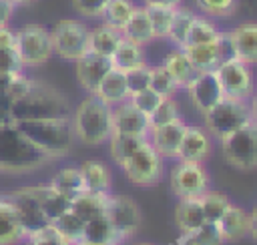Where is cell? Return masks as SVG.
Here are the masks:
<instances>
[{
  "instance_id": "1",
  "label": "cell",
  "mask_w": 257,
  "mask_h": 245,
  "mask_svg": "<svg viewBox=\"0 0 257 245\" xmlns=\"http://www.w3.org/2000/svg\"><path fill=\"white\" fill-rule=\"evenodd\" d=\"M18 131L40 149L50 161L66 157L74 145V131L70 116H52V118H32V120H16Z\"/></svg>"
},
{
  "instance_id": "2",
  "label": "cell",
  "mask_w": 257,
  "mask_h": 245,
  "mask_svg": "<svg viewBox=\"0 0 257 245\" xmlns=\"http://www.w3.org/2000/svg\"><path fill=\"white\" fill-rule=\"evenodd\" d=\"M12 122L16 120H32V118H52V116H70V102L68 98L54 86L32 80L30 88L16 98L10 106Z\"/></svg>"
},
{
  "instance_id": "3",
  "label": "cell",
  "mask_w": 257,
  "mask_h": 245,
  "mask_svg": "<svg viewBox=\"0 0 257 245\" xmlns=\"http://www.w3.org/2000/svg\"><path fill=\"white\" fill-rule=\"evenodd\" d=\"M70 122L76 141L88 147H98L112 135V106L88 92L70 114Z\"/></svg>"
},
{
  "instance_id": "4",
  "label": "cell",
  "mask_w": 257,
  "mask_h": 245,
  "mask_svg": "<svg viewBox=\"0 0 257 245\" xmlns=\"http://www.w3.org/2000/svg\"><path fill=\"white\" fill-rule=\"evenodd\" d=\"M50 159L36 149L14 122L0 129V171L6 173H28L46 165Z\"/></svg>"
},
{
  "instance_id": "5",
  "label": "cell",
  "mask_w": 257,
  "mask_h": 245,
  "mask_svg": "<svg viewBox=\"0 0 257 245\" xmlns=\"http://www.w3.org/2000/svg\"><path fill=\"white\" fill-rule=\"evenodd\" d=\"M52 52L64 60H78L88 52L90 28L76 18H62L50 28Z\"/></svg>"
},
{
  "instance_id": "6",
  "label": "cell",
  "mask_w": 257,
  "mask_h": 245,
  "mask_svg": "<svg viewBox=\"0 0 257 245\" xmlns=\"http://www.w3.org/2000/svg\"><path fill=\"white\" fill-rule=\"evenodd\" d=\"M219 141L223 157L231 167L239 171L257 169V125L253 120L221 137Z\"/></svg>"
},
{
  "instance_id": "7",
  "label": "cell",
  "mask_w": 257,
  "mask_h": 245,
  "mask_svg": "<svg viewBox=\"0 0 257 245\" xmlns=\"http://www.w3.org/2000/svg\"><path fill=\"white\" fill-rule=\"evenodd\" d=\"M203 118H205L207 131L213 137L221 139V137L245 127L247 122H251L249 102L223 96L215 106H211L207 112H203Z\"/></svg>"
},
{
  "instance_id": "8",
  "label": "cell",
  "mask_w": 257,
  "mask_h": 245,
  "mask_svg": "<svg viewBox=\"0 0 257 245\" xmlns=\"http://www.w3.org/2000/svg\"><path fill=\"white\" fill-rule=\"evenodd\" d=\"M16 36V50L20 54V60L26 66H40L48 62L52 52V40L50 30H46L40 24H24L14 32Z\"/></svg>"
},
{
  "instance_id": "9",
  "label": "cell",
  "mask_w": 257,
  "mask_h": 245,
  "mask_svg": "<svg viewBox=\"0 0 257 245\" xmlns=\"http://www.w3.org/2000/svg\"><path fill=\"white\" fill-rule=\"evenodd\" d=\"M215 74L219 78L223 96L227 98H237V100H249L251 94L255 92V80L249 64L241 62L239 58H227L223 60L217 68Z\"/></svg>"
},
{
  "instance_id": "10",
  "label": "cell",
  "mask_w": 257,
  "mask_h": 245,
  "mask_svg": "<svg viewBox=\"0 0 257 245\" xmlns=\"http://www.w3.org/2000/svg\"><path fill=\"white\" fill-rule=\"evenodd\" d=\"M169 185L177 199L201 197L209 189V173L199 161H177L171 169Z\"/></svg>"
},
{
  "instance_id": "11",
  "label": "cell",
  "mask_w": 257,
  "mask_h": 245,
  "mask_svg": "<svg viewBox=\"0 0 257 245\" xmlns=\"http://www.w3.org/2000/svg\"><path fill=\"white\" fill-rule=\"evenodd\" d=\"M104 215L112 223L120 243L131 239L141 229V223H143L141 207L137 205L135 199H131L126 195H112V193H108L106 205H104Z\"/></svg>"
},
{
  "instance_id": "12",
  "label": "cell",
  "mask_w": 257,
  "mask_h": 245,
  "mask_svg": "<svg viewBox=\"0 0 257 245\" xmlns=\"http://www.w3.org/2000/svg\"><path fill=\"white\" fill-rule=\"evenodd\" d=\"M120 169L126 179L139 187H153L159 183L163 175V157L155 151V147L147 141L131 159H126Z\"/></svg>"
},
{
  "instance_id": "13",
  "label": "cell",
  "mask_w": 257,
  "mask_h": 245,
  "mask_svg": "<svg viewBox=\"0 0 257 245\" xmlns=\"http://www.w3.org/2000/svg\"><path fill=\"white\" fill-rule=\"evenodd\" d=\"M183 52L187 54V58L191 60V64L197 72L215 70L223 60L233 58V46H231L229 32H223V30L217 36V40L205 42V44L183 46Z\"/></svg>"
},
{
  "instance_id": "14",
  "label": "cell",
  "mask_w": 257,
  "mask_h": 245,
  "mask_svg": "<svg viewBox=\"0 0 257 245\" xmlns=\"http://www.w3.org/2000/svg\"><path fill=\"white\" fill-rule=\"evenodd\" d=\"M185 88H187L189 98L193 100V104L199 112H207L211 106H215L223 98V90H221V84H219L215 70L197 72L195 78Z\"/></svg>"
},
{
  "instance_id": "15",
  "label": "cell",
  "mask_w": 257,
  "mask_h": 245,
  "mask_svg": "<svg viewBox=\"0 0 257 245\" xmlns=\"http://www.w3.org/2000/svg\"><path fill=\"white\" fill-rule=\"evenodd\" d=\"M187 122L179 116L167 125L161 127H153L149 131V143L155 147V151L163 157V159H177L181 141H183V133H185Z\"/></svg>"
},
{
  "instance_id": "16",
  "label": "cell",
  "mask_w": 257,
  "mask_h": 245,
  "mask_svg": "<svg viewBox=\"0 0 257 245\" xmlns=\"http://www.w3.org/2000/svg\"><path fill=\"white\" fill-rule=\"evenodd\" d=\"M149 116L135 108L128 100L118 102L112 106V133H124V135H137L149 139Z\"/></svg>"
},
{
  "instance_id": "17",
  "label": "cell",
  "mask_w": 257,
  "mask_h": 245,
  "mask_svg": "<svg viewBox=\"0 0 257 245\" xmlns=\"http://www.w3.org/2000/svg\"><path fill=\"white\" fill-rule=\"evenodd\" d=\"M76 62V78L78 84L86 90V92H94L98 82L104 78V74L112 68V62L108 56H100L96 52H86L84 56H80Z\"/></svg>"
},
{
  "instance_id": "18",
  "label": "cell",
  "mask_w": 257,
  "mask_h": 245,
  "mask_svg": "<svg viewBox=\"0 0 257 245\" xmlns=\"http://www.w3.org/2000/svg\"><path fill=\"white\" fill-rule=\"evenodd\" d=\"M233 56L245 64H257V22H241L229 30Z\"/></svg>"
},
{
  "instance_id": "19",
  "label": "cell",
  "mask_w": 257,
  "mask_h": 245,
  "mask_svg": "<svg viewBox=\"0 0 257 245\" xmlns=\"http://www.w3.org/2000/svg\"><path fill=\"white\" fill-rule=\"evenodd\" d=\"M225 243L241 241L249 235V211H245L241 205L229 203L221 219L215 223Z\"/></svg>"
},
{
  "instance_id": "20",
  "label": "cell",
  "mask_w": 257,
  "mask_h": 245,
  "mask_svg": "<svg viewBox=\"0 0 257 245\" xmlns=\"http://www.w3.org/2000/svg\"><path fill=\"white\" fill-rule=\"evenodd\" d=\"M211 155V139L209 133L201 127L187 125L183 133V141L177 153L179 161H199L203 163Z\"/></svg>"
},
{
  "instance_id": "21",
  "label": "cell",
  "mask_w": 257,
  "mask_h": 245,
  "mask_svg": "<svg viewBox=\"0 0 257 245\" xmlns=\"http://www.w3.org/2000/svg\"><path fill=\"white\" fill-rule=\"evenodd\" d=\"M26 235L28 233L12 199L0 197V245H18L26 239Z\"/></svg>"
},
{
  "instance_id": "22",
  "label": "cell",
  "mask_w": 257,
  "mask_h": 245,
  "mask_svg": "<svg viewBox=\"0 0 257 245\" xmlns=\"http://www.w3.org/2000/svg\"><path fill=\"white\" fill-rule=\"evenodd\" d=\"M8 197H10L12 203L16 205V211H18V215H20V221H22L26 233H32V231H36V229H40V227H44V225L50 223V221L44 217V213H42L40 205L36 203V199L26 191V187L16 189V191H14L12 195H8Z\"/></svg>"
},
{
  "instance_id": "23",
  "label": "cell",
  "mask_w": 257,
  "mask_h": 245,
  "mask_svg": "<svg viewBox=\"0 0 257 245\" xmlns=\"http://www.w3.org/2000/svg\"><path fill=\"white\" fill-rule=\"evenodd\" d=\"M92 94H96L100 100H104L110 106L128 100L131 90H128V84H126V74L118 68H110L104 74V78L98 82V86Z\"/></svg>"
},
{
  "instance_id": "24",
  "label": "cell",
  "mask_w": 257,
  "mask_h": 245,
  "mask_svg": "<svg viewBox=\"0 0 257 245\" xmlns=\"http://www.w3.org/2000/svg\"><path fill=\"white\" fill-rule=\"evenodd\" d=\"M80 175H82V183H84V191L88 193H96V195H108L112 189V179H110V171L102 161L96 159H88L84 161L80 167Z\"/></svg>"
},
{
  "instance_id": "25",
  "label": "cell",
  "mask_w": 257,
  "mask_h": 245,
  "mask_svg": "<svg viewBox=\"0 0 257 245\" xmlns=\"http://www.w3.org/2000/svg\"><path fill=\"white\" fill-rule=\"evenodd\" d=\"M26 191L36 199V203L40 205L44 217L52 223L56 217H60L64 211L70 209V201L66 197H62L60 193H56L50 185H34V187H26Z\"/></svg>"
},
{
  "instance_id": "26",
  "label": "cell",
  "mask_w": 257,
  "mask_h": 245,
  "mask_svg": "<svg viewBox=\"0 0 257 245\" xmlns=\"http://www.w3.org/2000/svg\"><path fill=\"white\" fill-rule=\"evenodd\" d=\"M78 243H92V245H120L116 231L112 227V223L108 221V217L96 215L88 221H84V229H82V237Z\"/></svg>"
},
{
  "instance_id": "27",
  "label": "cell",
  "mask_w": 257,
  "mask_h": 245,
  "mask_svg": "<svg viewBox=\"0 0 257 245\" xmlns=\"http://www.w3.org/2000/svg\"><path fill=\"white\" fill-rule=\"evenodd\" d=\"M110 62H112V68H118L122 72H128V70H133L137 66L147 64L143 46L133 42V40H128V38H124V36L118 40L114 52L110 54Z\"/></svg>"
},
{
  "instance_id": "28",
  "label": "cell",
  "mask_w": 257,
  "mask_h": 245,
  "mask_svg": "<svg viewBox=\"0 0 257 245\" xmlns=\"http://www.w3.org/2000/svg\"><path fill=\"white\" fill-rule=\"evenodd\" d=\"M161 66L169 72V76L175 80V84H177L179 88H185V86L195 78V74H197V70L193 68V64H191V60L187 58V54L183 52V48L171 50V52L163 58Z\"/></svg>"
},
{
  "instance_id": "29",
  "label": "cell",
  "mask_w": 257,
  "mask_h": 245,
  "mask_svg": "<svg viewBox=\"0 0 257 245\" xmlns=\"http://www.w3.org/2000/svg\"><path fill=\"white\" fill-rule=\"evenodd\" d=\"M56 193H60L62 197H66L70 203L84 193V183H82V175L78 167H64L60 171L54 173V177L48 183Z\"/></svg>"
},
{
  "instance_id": "30",
  "label": "cell",
  "mask_w": 257,
  "mask_h": 245,
  "mask_svg": "<svg viewBox=\"0 0 257 245\" xmlns=\"http://www.w3.org/2000/svg\"><path fill=\"white\" fill-rule=\"evenodd\" d=\"M120 34L141 46L149 44L155 36H153V28H151V20L149 14L145 10V6H135L131 18L126 20V24L120 28Z\"/></svg>"
},
{
  "instance_id": "31",
  "label": "cell",
  "mask_w": 257,
  "mask_h": 245,
  "mask_svg": "<svg viewBox=\"0 0 257 245\" xmlns=\"http://www.w3.org/2000/svg\"><path fill=\"white\" fill-rule=\"evenodd\" d=\"M175 223H177V227H179L181 233H189V231H193V229H197V227H201L205 223L199 197L179 199L177 201V207H175Z\"/></svg>"
},
{
  "instance_id": "32",
  "label": "cell",
  "mask_w": 257,
  "mask_h": 245,
  "mask_svg": "<svg viewBox=\"0 0 257 245\" xmlns=\"http://www.w3.org/2000/svg\"><path fill=\"white\" fill-rule=\"evenodd\" d=\"M0 72L4 74L24 72V64L16 50V36L6 26L0 28Z\"/></svg>"
},
{
  "instance_id": "33",
  "label": "cell",
  "mask_w": 257,
  "mask_h": 245,
  "mask_svg": "<svg viewBox=\"0 0 257 245\" xmlns=\"http://www.w3.org/2000/svg\"><path fill=\"white\" fill-rule=\"evenodd\" d=\"M149 139L147 137H137V135H124V133H112L108 143V153L112 161L120 167L126 159H131Z\"/></svg>"
},
{
  "instance_id": "34",
  "label": "cell",
  "mask_w": 257,
  "mask_h": 245,
  "mask_svg": "<svg viewBox=\"0 0 257 245\" xmlns=\"http://www.w3.org/2000/svg\"><path fill=\"white\" fill-rule=\"evenodd\" d=\"M122 38L120 30L110 26V24H100L96 28H90V40H88V50L90 52H96L100 56H108L114 52L118 40Z\"/></svg>"
},
{
  "instance_id": "35",
  "label": "cell",
  "mask_w": 257,
  "mask_h": 245,
  "mask_svg": "<svg viewBox=\"0 0 257 245\" xmlns=\"http://www.w3.org/2000/svg\"><path fill=\"white\" fill-rule=\"evenodd\" d=\"M221 34V30L217 28V24L211 20V18H205V16H195L189 30H187V36H185V42L183 46H193V44H205V42H213L217 40V36ZM181 46V48H183Z\"/></svg>"
},
{
  "instance_id": "36",
  "label": "cell",
  "mask_w": 257,
  "mask_h": 245,
  "mask_svg": "<svg viewBox=\"0 0 257 245\" xmlns=\"http://www.w3.org/2000/svg\"><path fill=\"white\" fill-rule=\"evenodd\" d=\"M106 197H108V195H96V193L84 191L82 195H78V197L70 203V209H72L82 221H88V219H92V217L104 213Z\"/></svg>"
},
{
  "instance_id": "37",
  "label": "cell",
  "mask_w": 257,
  "mask_h": 245,
  "mask_svg": "<svg viewBox=\"0 0 257 245\" xmlns=\"http://www.w3.org/2000/svg\"><path fill=\"white\" fill-rule=\"evenodd\" d=\"M199 203H201V209H203L205 223H217V221L221 219V215L225 213V209H227V205H229L231 201H229V197H227L225 193L207 189V191L199 197Z\"/></svg>"
},
{
  "instance_id": "38",
  "label": "cell",
  "mask_w": 257,
  "mask_h": 245,
  "mask_svg": "<svg viewBox=\"0 0 257 245\" xmlns=\"http://www.w3.org/2000/svg\"><path fill=\"white\" fill-rule=\"evenodd\" d=\"M179 245H225V241L215 223H203L189 233H181Z\"/></svg>"
},
{
  "instance_id": "39",
  "label": "cell",
  "mask_w": 257,
  "mask_h": 245,
  "mask_svg": "<svg viewBox=\"0 0 257 245\" xmlns=\"http://www.w3.org/2000/svg\"><path fill=\"white\" fill-rule=\"evenodd\" d=\"M193 18H195V14H193L191 10L181 8V6L175 8L173 18H171V26H169V32H167V38H169L177 48L183 46L185 36H187V30H189Z\"/></svg>"
},
{
  "instance_id": "40",
  "label": "cell",
  "mask_w": 257,
  "mask_h": 245,
  "mask_svg": "<svg viewBox=\"0 0 257 245\" xmlns=\"http://www.w3.org/2000/svg\"><path fill=\"white\" fill-rule=\"evenodd\" d=\"M133 10H135L133 0H108L102 10V20H104V24H110L120 30L126 24V20L131 18Z\"/></svg>"
},
{
  "instance_id": "41",
  "label": "cell",
  "mask_w": 257,
  "mask_h": 245,
  "mask_svg": "<svg viewBox=\"0 0 257 245\" xmlns=\"http://www.w3.org/2000/svg\"><path fill=\"white\" fill-rule=\"evenodd\" d=\"M145 10L149 14L151 20V28H153V36L155 38H167L169 26H171V18L175 8L171 6H159V4H145Z\"/></svg>"
},
{
  "instance_id": "42",
  "label": "cell",
  "mask_w": 257,
  "mask_h": 245,
  "mask_svg": "<svg viewBox=\"0 0 257 245\" xmlns=\"http://www.w3.org/2000/svg\"><path fill=\"white\" fill-rule=\"evenodd\" d=\"M52 225L68 239V241H72L74 245L80 241V237H82V229H84V221L72 211V209H68V211H64L60 217H56L54 221H52Z\"/></svg>"
},
{
  "instance_id": "43",
  "label": "cell",
  "mask_w": 257,
  "mask_h": 245,
  "mask_svg": "<svg viewBox=\"0 0 257 245\" xmlns=\"http://www.w3.org/2000/svg\"><path fill=\"white\" fill-rule=\"evenodd\" d=\"M26 245H74L72 241H68L52 223L32 231L26 235Z\"/></svg>"
},
{
  "instance_id": "44",
  "label": "cell",
  "mask_w": 257,
  "mask_h": 245,
  "mask_svg": "<svg viewBox=\"0 0 257 245\" xmlns=\"http://www.w3.org/2000/svg\"><path fill=\"white\" fill-rule=\"evenodd\" d=\"M149 88L155 90L159 96H175V92L179 90V86L175 84V80L169 76V72L159 64V66H151V80H149Z\"/></svg>"
},
{
  "instance_id": "45",
  "label": "cell",
  "mask_w": 257,
  "mask_h": 245,
  "mask_svg": "<svg viewBox=\"0 0 257 245\" xmlns=\"http://www.w3.org/2000/svg\"><path fill=\"white\" fill-rule=\"evenodd\" d=\"M175 118H179V104H177V100L173 96H165V98H161L157 108L149 114V125L153 129V127L167 125V122H171Z\"/></svg>"
},
{
  "instance_id": "46",
  "label": "cell",
  "mask_w": 257,
  "mask_h": 245,
  "mask_svg": "<svg viewBox=\"0 0 257 245\" xmlns=\"http://www.w3.org/2000/svg\"><path fill=\"white\" fill-rule=\"evenodd\" d=\"M195 2L205 16H213V18H229L237 10V0H195Z\"/></svg>"
},
{
  "instance_id": "47",
  "label": "cell",
  "mask_w": 257,
  "mask_h": 245,
  "mask_svg": "<svg viewBox=\"0 0 257 245\" xmlns=\"http://www.w3.org/2000/svg\"><path fill=\"white\" fill-rule=\"evenodd\" d=\"M161 98L163 96H159L155 90H151V88H143V90H137V92H133L131 96H128V102L135 106V108H139L141 112H145L147 116L157 108V104L161 102Z\"/></svg>"
},
{
  "instance_id": "48",
  "label": "cell",
  "mask_w": 257,
  "mask_h": 245,
  "mask_svg": "<svg viewBox=\"0 0 257 245\" xmlns=\"http://www.w3.org/2000/svg\"><path fill=\"white\" fill-rule=\"evenodd\" d=\"M126 74V84H128V90L131 94L137 92V90H143V88H149V80H151V66L149 64H143V66H137Z\"/></svg>"
},
{
  "instance_id": "49",
  "label": "cell",
  "mask_w": 257,
  "mask_h": 245,
  "mask_svg": "<svg viewBox=\"0 0 257 245\" xmlns=\"http://www.w3.org/2000/svg\"><path fill=\"white\" fill-rule=\"evenodd\" d=\"M108 0H72L74 10L84 18H100Z\"/></svg>"
},
{
  "instance_id": "50",
  "label": "cell",
  "mask_w": 257,
  "mask_h": 245,
  "mask_svg": "<svg viewBox=\"0 0 257 245\" xmlns=\"http://www.w3.org/2000/svg\"><path fill=\"white\" fill-rule=\"evenodd\" d=\"M14 8H16L14 0H0V28L8 26V20L12 18Z\"/></svg>"
},
{
  "instance_id": "51",
  "label": "cell",
  "mask_w": 257,
  "mask_h": 245,
  "mask_svg": "<svg viewBox=\"0 0 257 245\" xmlns=\"http://www.w3.org/2000/svg\"><path fill=\"white\" fill-rule=\"evenodd\" d=\"M247 237H251L257 243V205L249 211V235Z\"/></svg>"
},
{
  "instance_id": "52",
  "label": "cell",
  "mask_w": 257,
  "mask_h": 245,
  "mask_svg": "<svg viewBox=\"0 0 257 245\" xmlns=\"http://www.w3.org/2000/svg\"><path fill=\"white\" fill-rule=\"evenodd\" d=\"M12 122V116H10V110L4 106V104H0V129H4V127H8Z\"/></svg>"
},
{
  "instance_id": "53",
  "label": "cell",
  "mask_w": 257,
  "mask_h": 245,
  "mask_svg": "<svg viewBox=\"0 0 257 245\" xmlns=\"http://www.w3.org/2000/svg\"><path fill=\"white\" fill-rule=\"evenodd\" d=\"M249 102V112H251V120L257 125V90L251 94V98L247 100Z\"/></svg>"
},
{
  "instance_id": "54",
  "label": "cell",
  "mask_w": 257,
  "mask_h": 245,
  "mask_svg": "<svg viewBox=\"0 0 257 245\" xmlns=\"http://www.w3.org/2000/svg\"><path fill=\"white\" fill-rule=\"evenodd\" d=\"M183 0H145V4H159V6H171V8H177L181 6Z\"/></svg>"
},
{
  "instance_id": "55",
  "label": "cell",
  "mask_w": 257,
  "mask_h": 245,
  "mask_svg": "<svg viewBox=\"0 0 257 245\" xmlns=\"http://www.w3.org/2000/svg\"><path fill=\"white\" fill-rule=\"evenodd\" d=\"M14 2H16V6H18V4H24V6H28V4H34L36 0H14Z\"/></svg>"
},
{
  "instance_id": "56",
  "label": "cell",
  "mask_w": 257,
  "mask_h": 245,
  "mask_svg": "<svg viewBox=\"0 0 257 245\" xmlns=\"http://www.w3.org/2000/svg\"><path fill=\"white\" fill-rule=\"evenodd\" d=\"M76 245H92V243H76Z\"/></svg>"
},
{
  "instance_id": "57",
  "label": "cell",
  "mask_w": 257,
  "mask_h": 245,
  "mask_svg": "<svg viewBox=\"0 0 257 245\" xmlns=\"http://www.w3.org/2000/svg\"><path fill=\"white\" fill-rule=\"evenodd\" d=\"M139 245H151V243H139Z\"/></svg>"
}]
</instances>
